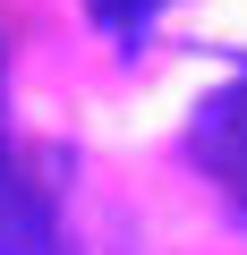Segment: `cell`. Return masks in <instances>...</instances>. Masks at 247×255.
<instances>
[{
    "label": "cell",
    "mask_w": 247,
    "mask_h": 255,
    "mask_svg": "<svg viewBox=\"0 0 247 255\" xmlns=\"http://www.w3.org/2000/svg\"><path fill=\"white\" fill-rule=\"evenodd\" d=\"M188 162L247 204V77L196 102V119H188Z\"/></svg>",
    "instance_id": "obj_1"
},
{
    "label": "cell",
    "mask_w": 247,
    "mask_h": 255,
    "mask_svg": "<svg viewBox=\"0 0 247 255\" xmlns=\"http://www.w3.org/2000/svg\"><path fill=\"white\" fill-rule=\"evenodd\" d=\"M0 255H60L51 196H43V187H34V170L9 153V136H0Z\"/></svg>",
    "instance_id": "obj_2"
},
{
    "label": "cell",
    "mask_w": 247,
    "mask_h": 255,
    "mask_svg": "<svg viewBox=\"0 0 247 255\" xmlns=\"http://www.w3.org/2000/svg\"><path fill=\"white\" fill-rule=\"evenodd\" d=\"M0 111H9V94H0Z\"/></svg>",
    "instance_id": "obj_3"
}]
</instances>
